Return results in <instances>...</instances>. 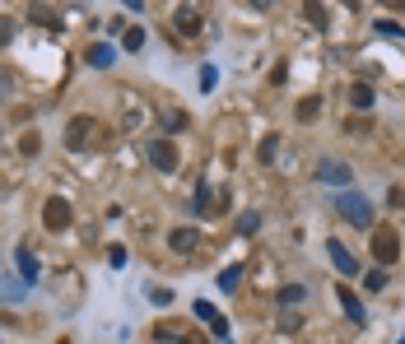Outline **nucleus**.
Returning a JSON list of instances; mask_svg holds the SVG:
<instances>
[{"label":"nucleus","mask_w":405,"mask_h":344,"mask_svg":"<svg viewBox=\"0 0 405 344\" xmlns=\"http://www.w3.org/2000/svg\"><path fill=\"white\" fill-rule=\"evenodd\" d=\"M331 266L340 270V275H358V261L349 256V251L340 247V242H331Z\"/></svg>","instance_id":"nucleus-10"},{"label":"nucleus","mask_w":405,"mask_h":344,"mask_svg":"<svg viewBox=\"0 0 405 344\" xmlns=\"http://www.w3.org/2000/svg\"><path fill=\"white\" fill-rule=\"evenodd\" d=\"M172 24H177V28L191 37V33H201V10H187V5H182V10L172 15Z\"/></svg>","instance_id":"nucleus-13"},{"label":"nucleus","mask_w":405,"mask_h":344,"mask_svg":"<svg viewBox=\"0 0 405 344\" xmlns=\"http://www.w3.org/2000/svg\"><path fill=\"white\" fill-rule=\"evenodd\" d=\"M336 302L345 307V316H349L354 326H363V321H368V316H363V302H358V293H354V289H345V284H336Z\"/></svg>","instance_id":"nucleus-5"},{"label":"nucleus","mask_w":405,"mask_h":344,"mask_svg":"<svg viewBox=\"0 0 405 344\" xmlns=\"http://www.w3.org/2000/svg\"><path fill=\"white\" fill-rule=\"evenodd\" d=\"M205 326H210V330H215V335H224V340H229V321H224V316H210V321H205Z\"/></svg>","instance_id":"nucleus-23"},{"label":"nucleus","mask_w":405,"mask_h":344,"mask_svg":"<svg viewBox=\"0 0 405 344\" xmlns=\"http://www.w3.org/2000/svg\"><path fill=\"white\" fill-rule=\"evenodd\" d=\"M238 280H242V266H229V270H219V289H224V293H233V289H238Z\"/></svg>","instance_id":"nucleus-15"},{"label":"nucleus","mask_w":405,"mask_h":344,"mask_svg":"<svg viewBox=\"0 0 405 344\" xmlns=\"http://www.w3.org/2000/svg\"><path fill=\"white\" fill-rule=\"evenodd\" d=\"M19 149H24V154H38V149H42V140H38V135H33V130H28V135L19 140Z\"/></svg>","instance_id":"nucleus-24"},{"label":"nucleus","mask_w":405,"mask_h":344,"mask_svg":"<svg viewBox=\"0 0 405 344\" xmlns=\"http://www.w3.org/2000/svg\"><path fill=\"white\" fill-rule=\"evenodd\" d=\"M168 247L187 256V251H196V247H201V233H196V228H172V233H168Z\"/></svg>","instance_id":"nucleus-8"},{"label":"nucleus","mask_w":405,"mask_h":344,"mask_svg":"<svg viewBox=\"0 0 405 344\" xmlns=\"http://www.w3.org/2000/svg\"><path fill=\"white\" fill-rule=\"evenodd\" d=\"M149 298H154L158 307H168V302H172V293H168V289H149Z\"/></svg>","instance_id":"nucleus-26"},{"label":"nucleus","mask_w":405,"mask_h":344,"mask_svg":"<svg viewBox=\"0 0 405 344\" xmlns=\"http://www.w3.org/2000/svg\"><path fill=\"white\" fill-rule=\"evenodd\" d=\"M10 33H15V19H0V42H10Z\"/></svg>","instance_id":"nucleus-27"},{"label":"nucleus","mask_w":405,"mask_h":344,"mask_svg":"<svg viewBox=\"0 0 405 344\" xmlns=\"http://www.w3.org/2000/svg\"><path fill=\"white\" fill-rule=\"evenodd\" d=\"M70 219H75V209H70V200H61V196H51V200L42 205V228H47V233H65Z\"/></svg>","instance_id":"nucleus-3"},{"label":"nucleus","mask_w":405,"mask_h":344,"mask_svg":"<svg viewBox=\"0 0 405 344\" xmlns=\"http://www.w3.org/2000/svg\"><path fill=\"white\" fill-rule=\"evenodd\" d=\"M317 177H322L327 187H349V168H345V163H336V158H327V163L317 168Z\"/></svg>","instance_id":"nucleus-7"},{"label":"nucleus","mask_w":405,"mask_h":344,"mask_svg":"<svg viewBox=\"0 0 405 344\" xmlns=\"http://www.w3.org/2000/svg\"><path fill=\"white\" fill-rule=\"evenodd\" d=\"M89 130H94V117H75L65 126V149H84L89 144Z\"/></svg>","instance_id":"nucleus-6"},{"label":"nucleus","mask_w":405,"mask_h":344,"mask_svg":"<svg viewBox=\"0 0 405 344\" xmlns=\"http://www.w3.org/2000/svg\"><path fill=\"white\" fill-rule=\"evenodd\" d=\"M349 103H354L358 112H363V108H373V103H377V94H373V84H354V89H349Z\"/></svg>","instance_id":"nucleus-14"},{"label":"nucleus","mask_w":405,"mask_h":344,"mask_svg":"<svg viewBox=\"0 0 405 344\" xmlns=\"http://www.w3.org/2000/svg\"><path fill=\"white\" fill-rule=\"evenodd\" d=\"M144 154H149V163H154L158 172L177 168V144H172V140H149V144H144Z\"/></svg>","instance_id":"nucleus-4"},{"label":"nucleus","mask_w":405,"mask_h":344,"mask_svg":"<svg viewBox=\"0 0 405 344\" xmlns=\"http://www.w3.org/2000/svg\"><path fill=\"white\" fill-rule=\"evenodd\" d=\"M33 24H42V28H56L61 19H56V10H47V5H33Z\"/></svg>","instance_id":"nucleus-18"},{"label":"nucleus","mask_w":405,"mask_h":344,"mask_svg":"<svg viewBox=\"0 0 405 344\" xmlns=\"http://www.w3.org/2000/svg\"><path fill=\"white\" fill-rule=\"evenodd\" d=\"M112 61H117V47H112V42H94V47H89V65H98V70H108Z\"/></svg>","instance_id":"nucleus-12"},{"label":"nucleus","mask_w":405,"mask_h":344,"mask_svg":"<svg viewBox=\"0 0 405 344\" xmlns=\"http://www.w3.org/2000/svg\"><path fill=\"white\" fill-rule=\"evenodd\" d=\"M308 19L317 24V28H322V24H327V10H322V5H308Z\"/></svg>","instance_id":"nucleus-25"},{"label":"nucleus","mask_w":405,"mask_h":344,"mask_svg":"<svg viewBox=\"0 0 405 344\" xmlns=\"http://www.w3.org/2000/svg\"><path fill=\"white\" fill-rule=\"evenodd\" d=\"M122 47H126V51H140V47H144V28H126V33H122Z\"/></svg>","instance_id":"nucleus-19"},{"label":"nucleus","mask_w":405,"mask_h":344,"mask_svg":"<svg viewBox=\"0 0 405 344\" xmlns=\"http://www.w3.org/2000/svg\"><path fill=\"white\" fill-rule=\"evenodd\" d=\"M303 298H308L303 284H280V289H275V302H280V307H298Z\"/></svg>","instance_id":"nucleus-11"},{"label":"nucleus","mask_w":405,"mask_h":344,"mask_svg":"<svg viewBox=\"0 0 405 344\" xmlns=\"http://www.w3.org/2000/svg\"><path fill=\"white\" fill-rule=\"evenodd\" d=\"M373 256H377V270L391 266V261L401 256V237H396V228H387V223H373Z\"/></svg>","instance_id":"nucleus-2"},{"label":"nucleus","mask_w":405,"mask_h":344,"mask_svg":"<svg viewBox=\"0 0 405 344\" xmlns=\"http://www.w3.org/2000/svg\"><path fill=\"white\" fill-rule=\"evenodd\" d=\"M275 149H280V135H265V140H261V158H265V163L275 158Z\"/></svg>","instance_id":"nucleus-22"},{"label":"nucleus","mask_w":405,"mask_h":344,"mask_svg":"<svg viewBox=\"0 0 405 344\" xmlns=\"http://www.w3.org/2000/svg\"><path fill=\"white\" fill-rule=\"evenodd\" d=\"M19 284H24V289H28V284H38V256H33L28 247H19Z\"/></svg>","instance_id":"nucleus-9"},{"label":"nucleus","mask_w":405,"mask_h":344,"mask_svg":"<svg viewBox=\"0 0 405 344\" xmlns=\"http://www.w3.org/2000/svg\"><path fill=\"white\" fill-rule=\"evenodd\" d=\"M191 209H196V214H210V209H215V205H210V182H201V187H196V200H191Z\"/></svg>","instance_id":"nucleus-17"},{"label":"nucleus","mask_w":405,"mask_h":344,"mask_svg":"<svg viewBox=\"0 0 405 344\" xmlns=\"http://www.w3.org/2000/svg\"><path fill=\"white\" fill-rule=\"evenodd\" d=\"M363 289H368V293H382V289H387V270H368Z\"/></svg>","instance_id":"nucleus-20"},{"label":"nucleus","mask_w":405,"mask_h":344,"mask_svg":"<svg viewBox=\"0 0 405 344\" xmlns=\"http://www.w3.org/2000/svg\"><path fill=\"white\" fill-rule=\"evenodd\" d=\"M336 209H340V219H349L354 228H373V205L363 200L358 191H340V196H336Z\"/></svg>","instance_id":"nucleus-1"},{"label":"nucleus","mask_w":405,"mask_h":344,"mask_svg":"<svg viewBox=\"0 0 405 344\" xmlns=\"http://www.w3.org/2000/svg\"><path fill=\"white\" fill-rule=\"evenodd\" d=\"M317 112H322V98L317 94L303 98V103H298V121H317Z\"/></svg>","instance_id":"nucleus-16"},{"label":"nucleus","mask_w":405,"mask_h":344,"mask_svg":"<svg viewBox=\"0 0 405 344\" xmlns=\"http://www.w3.org/2000/svg\"><path fill=\"white\" fill-rule=\"evenodd\" d=\"M10 84H15V79H10V75H0V94H10Z\"/></svg>","instance_id":"nucleus-29"},{"label":"nucleus","mask_w":405,"mask_h":344,"mask_svg":"<svg viewBox=\"0 0 405 344\" xmlns=\"http://www.w3.org/2000/svg\"><path fill=\"white\" fill-rule=\"evenodd\" d=\"M163 126H168L172 135H177V130H187V112H168V117H163Z\"/></svg>","instance_id":"nucleus-21"},{"label":"nucleus","mask_w":405,"mask_h":344,"mask_svg":"<svg viewBox=\"0 0 405 344\" xmlns=\"http://www.w3.org/2000/svg\"><path fill=\"white\" fill-rule=\"evenodd\" d=\"M391 205H396V209H405V187H391Z\"/></svg>","instance_id":"nucleus-28"}]
</instances>
